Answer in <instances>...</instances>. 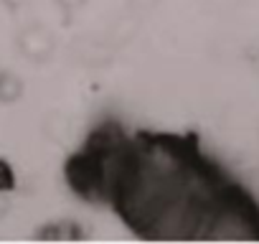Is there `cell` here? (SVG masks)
<instances>
[{"instance_id":"obj_1","label":"cell","mask_w":259,"mask_h":244,"mask_svg":"<svg viewBox=\"0 0 259 244\" xmlns=\"http://www.w3.org/2000/svg\"><path fill=\"white\" fill-rule=\"evenodd\" d=\"M201 239H259V214L226 188L213 204Z\"/></svg>"},{"instance_id":"obj_2","label":"cell","mask_w":259,"mask_h":244,"mask_svg":"<svg viewBox=\"0 0 259 244\" xmlns=\"http://www.w3.org/2000/svg\"><path fill=\"white\" fill-rule=\"evenodd\" d=\"M18 51L26 56V59H31V61H46V59H51V54H54V49H56V44H54V36L44 28V26H38V23H33V26H26L21 33H18Z\"/></svg>"},{"instance_id":"obj_3","label":"cell","mask_w":259,"mask_h":244,"mask_svg":"<svg viewBox=\"0 0 259 244\" xmlns=\"http://www.w3.org/2000/svg\"><path fill=\"white\" fill-rule=\"evenodd\" d=\"M21 94H23V87L16 76L0 74V102H16Z\"/></svg>"},{"instance_id":"obj_4","label":"cell","mask_w":259,"mask_h":244,"mask_svg":"<svg viewBox=\"0 0 259 244\" xmlns=\"http://www.w3.org/2000/svg\"><path fill=\"white\" fill-rule=\"evenodd\" d=\"M11 186V171H8V166L0 160V191L3 188H8Z\"/></svg>"},{"instance_id":"obj_5","label":"cell","mask_w":259,"mask_h":244,"mask_svg":"<svg viewBox=\"0 0 259 244\" xmlns=\"http://www.w3.org/2000/svg\"><path fill=\"white\" fill-rule=\"evenodd\" d=\"M56 3H59L64 11H76L79 6H84V0H56Z\"/></svg>"},{"instance_id":"obj_6","label":"cell","mask_w":259,"mask_h":244,"mask_svg":"<svg viewBox=\"0 0 259 244\" xmlns=\"http://www.w3.org/2000/svg\"><path fill=\"white\" fill-rule=\"evenodd\" d=\"M0 214H3V201H0Z\"/></svg>"}]
</instances>
